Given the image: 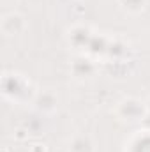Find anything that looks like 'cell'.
I'll use <instances>...</instances> for the list:
<instances>
[{"mask_svg": "<svg viewBox=\"0 0 150 152\" xmlns=\"http://www.w3.org/2000/svg\"><path fill=\"white\" fill-rule=\"evenodd\" d=\"M117 115L124 120H129V122H138V120H143L149 110H147V104L141 103L140 99H134V97H127V99H122L117 106Z\"/></svg>", "mask_w": 150, "mask_h": 152, "instance_id": "obj_1", "label": "cell"}, {"mask_svg": "<svg viewBox=\"0 0 150 152\" xmlns=\"http://www.w3.org/2000/svg\"><path fill=\"white\" fill-rule=\"evenodd\" d=\"M25 28H27V21L18 12H9V14H5L2 18V32L7 37L20 36V34L25 32Z\"/></svg>", "mask_w": 150, "mask_h": 152, "instance_id": "obj_2", "label": "cell"}, {"mask_svg": "<svg viewBox=\"0 0 150 152\" xmlns=\"http://www.w3.org/2000/svg\"><path fill=\"white\" fill-rule=\"evenodd\" d=\"M34 106L42 113H51L57 110V96L51 90H42L39 92L34 99Z\"/></svg>", "mask_w": 150, "mask_h": 152, "instance_id": "obj_3", "label": "cell"}, {"mask_svg": "<svg viewBox=\"0 0 150 152\" xmlns=\"http://www.w3.org/2000/svg\"><path fill=\"white\" fill-rule=\"evenodd\" d=\"M69 152H95V145L90 136L78 134L69 143Z\"/></svg>", "mask_w": 150, "mask_h": 152, "instance_id": "obj_4", "label": "cell"}, {"mask_svg": "<svg viewBox=\"0 0 150 152\" xmlns=\"http://www.w3.org/2000/svg\"><path fill=\"white\" fill-rule=\"evenodd\" d=\"M143 4H145V0H125V7L129 11H133L134 5H136V11H140V9H143Z\"/></svg>", "mask_w": 150, "mask_h": 152, "instance_id": "obj_5", "label": "cell"}, {"mask_svg": "<svg viewBox=\"0 0 150 152\" xmlns=\"http://www.w3.org/2000/svg\"><path fill=\"white\" fill-rule=\"evenodd\" d=\"M147 110H149V113H150V101L147 103Z\"/></svg>", "mask_w": 150, "mask_h": 152, "instance_id": "obj_6", "label": "cell"}]
</instances>
